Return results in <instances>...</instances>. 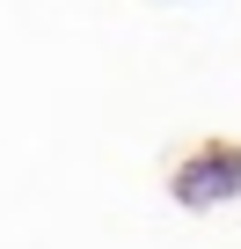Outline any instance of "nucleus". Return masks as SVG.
<instances>
[{"mask_svg":"<svg viewBox=\"0 0 241 249\" xmlns=\"http://www.w3.org/2000/svg\"><path fill=\"white\" fill-rule=\"evenodd\" d=\"M154 8H176V0H154Z\"/></svg>","mask_w":241,"mask_h":249,"instance_id":"2","label":"nucleus"},{"mask_svg":"<svg viewBox=\"0 0 241 249\" xmlns=\"http://www.w3.org/2000/svg\"><path fill=\"white\" fill-rule=\"evenodd\" d=\"M168 198L183 213H219L241 198V140H190L168 169Z\"/></svg>","mask_w":241,"mask_h":249,"instance_id":"1","label":"nucleus"}]
</instances>
